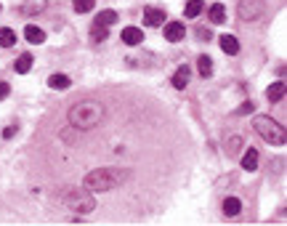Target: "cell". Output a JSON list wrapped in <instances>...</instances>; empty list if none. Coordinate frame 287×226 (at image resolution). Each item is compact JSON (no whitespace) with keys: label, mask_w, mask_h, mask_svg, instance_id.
<instances>
[{"label":"cell","mask_w":287,"mask_h":226,"mask_svg":"<svg viewBox=\"0 0 287 226\" xmlns=\"http://www.w3.org/2000/svg\"><path fill=\"white\" fill-rule=\"evenodd\" d=\"M104 115H106V109H104L101 101L85 99V101H77V104L69 109V125L77 128V130H91V128H96V125H101Z\"/></svg>","instance_id":"cell-1"},{"label":"cell","mask_w":287,"mask_h":226,"mask_svg":"<svg viewBox=\"0 0 287 226\" xmlns=\"http://www.w3.org/2000/svg\"><path fill=\"white\" fill-rule=\"evenodd\" d=\"M128 178V171H120V168H96L91 171L85 178H82V186L88 192H109V189L120 186Z\"/></svg>","instance_id":"cell-2"},{"label":"cell","mask_w":287,"mask_h":226,"mask_svg":"<svg viewBox=\"0 0 287 226\" xmlns=\"http://www.w3.org/2000/svg\"><path fill=\"white\" fill-rule=\"evenodd\" d=\"M253 128H255V133L266 141V144H271V147H284V128L274 120V117H269V115H255L253 117Z\"/></svg>","instance_id":"cell-3"},{"label":"cell","mask_w":287,"mask_h":226,"mask_svg":"<svg viewBox=\"0 0 287 226\" xmlns=\"http://www.w3.org/2000/svg\"><path fill=\"white\" fill-rule=\"evenodd\" d=\"M62 202H64L69 210H75V213H93L96 210V200H93V194L88 192L85 186H77V189H69V192H64Z\"/></svg>","instance_id":"cell-4"},{"label":"cell","mask_w":287,"mask_h":226,"mask_svg":"<svg viewBox=\"0 0 287 226\" xmlns=\"http://www.w3.org/2000/svg\"><path fill=\"white\" fill-rule=\"evenodd\" d=\"M263 14V3L261 0H242L239 3V16H242L245 21H253Z\"/></svg>","instance_id":"cell-5"},{"label":"cell","mask_w":287,"mask_h":226,"mask_svg":"<svg viewBox=\"0 0 287 226\" xmlns=\"http://www.w3.org/2000/svg\"><path fill=\"white\" fill-rule=\"evenodd\" d=\"M184 35H186V27L181 24V21H167L165 24V40L178 43V40H184Z\"/></svg>","instance_id":"cell-6"},{"label":"cell","mask_w":287,"mask_h":226,"mask_svg":"<svg viewBox=\"0 0 287 226\" xmlns=\"http://www.w3.org/2000/svg\"><path fill=\"white\" fill-rule=\"evenodd\" d=\"M165 11H160V8H147L144 11V21H147V27H162L165 24Z\"/></svg>","instance_id":"cell-7"},{"label":"cell","mask_w":287,"mask_h":226,"mask_svg":"<svg viewBox=\"0 0 287 226\" xmlns=\"http://www.w3.org/2000/svg\"><path fill=\"white\" fill-rule=\"evenodd\" d=\"M189 77H191L189 67H186V64H181V67L176 69V75H173V86H176L178 91H184V88L189 86Z\"/></svg>","instance_id":"cell-8"},{"label":"cell","mask_w":287,"mask_h":226,"mask_svg":"<svg viewBox=\"0 0 287 226\" xmlns=\"http://www.w3.org/2000/svg\"><path fill=\"white\" fill-rule=\"evenodd\" d=\"M24 38H27L32 45H40L45 40V32L40 27H35V24H27V27H24Z\"/></svg>","instance_id":"cell-9"},{"label":"cell","mask_w":287,"mask_h":226,"mask_svg":"<svg viewBox=\"0 0 287 226\" xmlns=\"http://www.w3.org/2000/svg\"><path fill=\"white\" fill-rule=\"evenodd\" d=\"M144 40V32L138 30V27H125L123 30V43H128V45H138Z\"/></svg>","instance_id":"cell-10"},{"label":"cell","mask_w":287,"mask_h":226,"mask_svg":"<svg viewBox=\"0 0 287 226\" xmlns=\"http://www.w3.org/2000/svg\"><path fill=\"white\" fill-rule=\"evenodd\" d=\"M258 160H261V157H258V149L250 147V149L245 152V157H242V168H245V171H255V168H258Z\"/></svg>","instance_id":"cell-11"},{"label":"cell","mask_w":287,"mask_h":226,"mask_svg":"<svg viewBox=\"0 0 287 226\" xmlns=\"http://www.w3.org/2000/svg\"><path fill=\"white\" fill-rule=\"evenodd\" d=\"M221 48H223V53L234 56L239 51V40L234 38V35H221Z\"/></svg>","instance_id":"cell-12"},{"label":"cell","mask_w":287,"mask_h":226,"mask_svg":"<svg viewBox=\"0 0 287 226\" xmlns=\"http://www.w3.org/2000/svg\"><path fill=\"white\" fill-rule=\"evenodd\" d=\"M282 96H284V82H282V80H277L274 86H269L266 99H269L271 104H277V101H282Z\"/></svg>","instance_id":"cell-13"},{"label":"cell","mask_w":287,"mask_h":226,"mask_svg":"<svg viewBox=\"0 0 287 226\" xmlns=\"http://www.w3.org/2000/svg\"><path fill=\"white\" fill-rule=\"evenodd\" d=\"M48 86H51L53 91H67L72 86V80L67 75H51V77H48Z\"/></svg>","instance_id":"cell-14"},{"label":"cell","mask_w":287,"mask_h":226,"mask_svg":"<svg viewBox=\"0 0 287 226\" xmlns=\"http://www.w3.org/2000/svg\"><path fill=\"white\" fill-rule=\"evenodd\" d=\"M239 210H242V202L237 197H226L223 200V213L226 216H239Z\"/></svg>","instance_id":"cell-15"},{"label":"cell","mask_w":287,"mask_h":226,"mask_svg":"<svg viewBox=\"0 0 287 226\" xmlns=\"http://www.w3.org/2000/svg\"><path fill=\"white\" fill-rule=\"evenodd\" d=\"M14 69H16V72H19V75H27V72H30V69H32V56H30V53H21V56L16 59V64H14Z\"/></svg>","instance_id":"cell-16"},{"label":"cell","mask_w":287,"mask_h":226,"mask_svg":"<svg viewBox=\"0 0 287 226\" xmlns=\"http://www.w3.org/2000/svg\"><path fill=\"white\" fill-rule=\"evenodd\" d=\"M43 8H45V0H27V3L21 6V14L32 16V14H40Z\"/></svg>","instance_id":"cell-17"},{"label":"cell","mask_w":287,"mask_h":226,"mask_svg":"<svg viewBox=\"0 0 287 226\" xmlns=\"http://www.w3.org/2000/svg\"><path fill=\"white\" fill-rule=\"evenodd\" d=\"M210 21H213V24H223V21H226V8L221 3L210 6Z\"/></svg>","instance_id":"cell-18"},{"label":"cell","mask_w":287,"mask_h":226,"mask_svg":"<svg viewBox=\"0 0 287 226\" xmlns=\"http://www.w3.org/2000/svg\"><path fill=\"white\" fill-rule=\"evenodd\" d=\"M14 43H16V32L11 27H0V45H3V48H11Z\"/></svg>","instance_id":"cell-19"},{"label":"cell","mask_w":287,"mask_h":226,"mask_svg":"<svg viewBox=\"0 0 287 226\" xmlns=\"http://www.w3.org/2000/svg\"><path fill=\"white\" fill-rule=\"evenodd\" d=\"M117 21V11H101L99 16H96V24H101V27H109Z\"/></svg>","instance_id":"cell-20"},{"label":"cell","mask_w":287,"mask_h":226,"mask_svg":"<svg viewBox=\"0 0 287 226\" xmlns=\"http://www.w3.org/2000/svg\"><path fill=\"white\" fill-rule=\"evenodd\" d=\"M197 67H199V75L202 77H210V72H213V59L210 56H199L197 59Z\"/></svg>","instance_id":"cell-21"},{"label":"cell","mask_w":287,"mask_h":226,"mask_svg":"<svg viewBox=\"0 0 287 226\" xmlns=\"http://www.w3.org/2000/svg\"><path fill=\"white\" fill-rule=\"evenodd\" d=\"M96 0H72V8L77 11V14H88V11H93Z\"/></svg>","instance_id":"cell-22"},{"label":"cell","mask_w":287,"mask_h":226,"mask_svg":"<svg viewBox=\"0 0 287 226\" xmlns=\"http://www.w3.org/2000/svg\"><path fill=\"white\" fill-rule=\"evenodd\" d=\"M202 8H205V6H202V0H189V3H186V16H189V19L199 16Z\"/></svg>","instance_id":"cell-23"},{"label":"cell","mask_w":287,"mask_h":226,"mask_svg":"<svg viewBox=\"0 0 287 226\" xmlns=\"http://www.w3.org/2000/svg\"><path fill=\"white\" fill-rule=\"evenodd\" d=\"M91 38H93L96 43L106 40V27H101V24H93V30H91Z\"/></svg>","instance_id":"cell-24"},{"label":"cell","mask_w":287,"mask_h":226,"mask_svg":"<svg viewBox=\"0 0 287 226\" xmlns=\"http://www.w3.org/2000/svg\"><path fill=\"white\" fill-rule=\"evenodd\" d=\"M226 149H229L232 154L239 152V149H242V136H232L229 141H226Z\"/></svg>","instance_id":"cell-25"},{"label":"cell","mask_w":287,"mask_h":226,"mask_svg":"<svg viewBox=\"0 0 287 226\" xmlns=\"http://www.w3.org/2000/svg\"><path fill=\"white\" fill-rule=\"evenodd\" d=\"M250 109H253V104H242V106H239V109H237V115H247Z\"/></svg>","instance_id":"cell-26"},{"label":"cell","mask_w":287,"mask_h":226,"mask_svg":"<svg viewBox=\"0 0 287 226\" xmlns=\"http://www.w3.org/2000/svg\"><path fill=\"white\" fill-rule=\"evenodd\" d=\"M8 91H11V88L6 86V82H0V99H6V96H8Z\"/></svg>","instance_id":"cell-27"},{"label":"cell","mask_w":287,"mask_h":226,"mask_svg":"<svg viewBox=\"0 0 287 226\" xmlns=\"http://www.w3.org/2000/svg\"><path fill=\"white\" fill-rule=\"evenodd\" d=\"M14 133H16V125H11V128H6V130H3V136H6V138H11Z\"/></svg>","instance_id":"cell-28"}]
</instances>
